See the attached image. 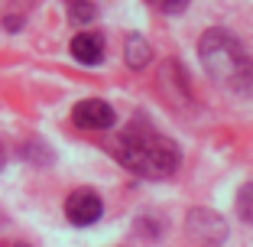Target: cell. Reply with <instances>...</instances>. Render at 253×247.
<instances>
[{"label":"cell","mask_w":253,"mask_h":247,"mask_svg":"<svg viewBox=\"0 0 253 247\" xmlns=\"http://www.w3.org/2000/svg\"><path fill=\"white\" fill-rule=\"evenodd\" d=\"M201 62L211 72V78L217 82H234V85H250L253 82V62L247 59V52L240 49V43L231 33L211 30L201 39Z\"/></svg>","instance_id":"7a4b0ae2"},{"label":"cell","mask_w":253,"mask_h":247,"mask_svg":"<svg viewBox=\"0 0 253 247\" xmlns=\"http://www.w3.org/2000/svg\"><path fill=\"white\" fill-rule=\"evenodd\" d=\"M124 59H126L130 68H146L149 62H153V49H149V43L140 36V33H130V36H126Z\"/></svg>","instance_id":"52a82bcc"},{"label":"cell","mask_w":253,"mask_h":247,"mask_svg":"<svg viewBox=\"0 0 253 247\" xmlns=\"http://www.w3.org/2000/svg\"><path fill=\"white\" fill-rule=\"evenodd\" d=\"M13 247H30V244H13Z\"/></svg>","instance_id":"8fae6325"},{"label":"cell","mask_w":253,"mask_h":247,"mask_svg":"<svg viewBox=\"0 0 253 247\" xmlns=\"http://www.w3.org/2000/svg\"><path fill=\"white\" fill-rule=\"evenodd\" d=\"M237 215L244 221H253V182H247L237 192Z\"/></svg>","instance_id":"ba28073f"},{"label":"cell","mask_w":253,"mask_h":247,"mask_svg":"<svg viewBox=\"0 0 253 247\" xmlns=\"http://www.w3.org/2000/svg\"><path fill=\"white\" fill-rule=\"evenodd\" d=\"M72 55L78 62H84V65H97L104 59V39L97 33H78L72 39Z\"/></svg>","instance_id":"8992f818"},{"label":"cell","mask_w":253,"mask_h":247,"mask_svg":"<svg viewBox=\"0 0 253 247\" xmlns=\"http://www.w3.org/2000/svg\"><path fill=\"white\" fill-rule=\"evenodd\" d=\"M146 3L159 13H182L188 7V0H146Z\"/></svg>","instance_id":"30bf717a"},{"label":"cell","mask_w":253,"mask_h":247,"mask_svg":"<svg viewBox=\"0 0 253 247\" xmlns=\"http://www.w3.org/2000/svg\"><path fill=\"white\" fill-rule=\"evenodd\" d=\"M188 231H192L201 244L214 247V244H221V238H224V221L214 215V211L195 208L192 215H188Z\"/></svg>","instance_id":"5b68a950"},{"label":"cell","mask_w":253,"mask_h":247,"mask_svg":"<svg viewBox=\"0 0 253 247\" xmlns=\"http://www.w3.org/2000/svg\"><path fill=\"white\" fill-rule=\"evenodd\" d=\"M114 153L126 169H133L136 176H146V179H169L182 163V153L175 143L156 130L140 127V124L117 137Z\"/></svg>","instance_id":"6da1fadb"},{"label":"cell","mask_w":253,"mask_h":247,"mask_svg":"<svg viewBox=\"0 0 253 247\" xmlns=\"http://www.w3.org/2000/svg\"><path fill=\"white\" fill-rule=\"evenodd\" d=\"M72 120L82 130H107V127H114L117 114H114V107L107 104V101H101V98H84V101H78V104L72 107Z\"/></svg>","instance_id":"3957f363"},{"label":"cell","mask_w":253,"mask_h":247,"mask_svg":"<svg viewBox=\"0 0 253 247\" xmlns=\"http://www.w3.org/2000/svg\"><path fill=\"white\" fill-rule=\"evenodd\" d=\"M101 211H104V205H101L97 192H91V189H75L65 198V218L78 228L94 225L97 218H101Z\"/></svg>","instance_id":"277c9868"},{"label":"cell","mask_w":253,"mask_h":247,"mask_svg":"<svg viewBox=\"0 0 253 247\" xmlns=\"http://www.w3.org/2000/svg\"><path fill=\"white\" fill-rule=\"evenodd\" d=\"M72 16L75 23H88V20H94V7H91L88 0H72Z\"/></svg>","instance_id":"9c48e42d"}]
</instances>
